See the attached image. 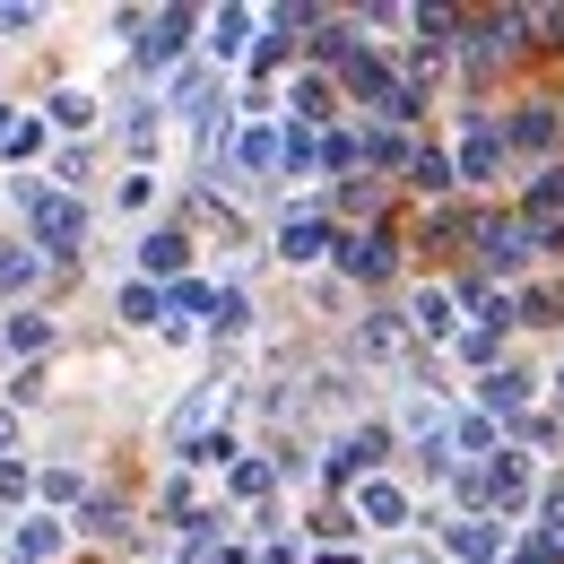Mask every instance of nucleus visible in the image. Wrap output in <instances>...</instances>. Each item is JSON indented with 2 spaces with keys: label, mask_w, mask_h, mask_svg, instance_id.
I'll use <instances>...</instances> for the list:
<instances>
[{
  "label": "nucleus",
  "mask_w": 564,
  "mask_h": 564,
  "mask_svg": "<svg viewBox=\"0 0 564 564\" xmlns=\"http://www.w3.org/2000/svg\"><path fill=\"white\" fill-rule=\"evenodd\" d=\"M400 564H417V556H400Z\"/></svg>",
  "instance_id": "36"
},
{
  "label": "nucleus",
  "mask_w": 564,
  "mask_h": 564,
  "mask_svg": "<svg viewBox=\"0 0 564 564\" xmlns=\"http://www.w3.org/2000/svg\"><path fill=\"white\" fill-rule=\"evenodd\" d=\"M373 452H391V434H373V425H365V434H348V443L330 452V478H356V469H365Z\"/></svg>",
  "instance_id": "17"
},
{
  "label": "nucleus",
  "mask_w": 564,
  "mask_h": 564,
  "mask_svg": "<svg viewBox=\"0 0 564 564\" xmlns=\"http://www.w3.org/2000/svg\"><path fill=\"white\" fill-rule=\"evenodd\" d=\"M539 530H547V539H564V487H547V503H539Z\"/></svg>",
  "instance_id": "32"
},
{
  "label": "nucleus",
  "mask_w": 564,
  "mask_h": 564,
  "mask_svg": "<svg viewBox=\"0 0 564 564\" xmlns=\"http://www.w3.org/2000/svg\"><path fill=\"white\" fill-rule=\"evenodd\" d=\"M0 339H9L18 356H35L44 339H53V322H44V313H9V330H0Z\"/></svg>",
  "instance_id": "19"
},
{
  "label": "nucleus",
  "mask_w": 564,
  "mask_h": 564,
  "mask_svg": "<svg viewBox=\"0 0 564 564\" xmlns=\"http://www.w3.org/2000/svg\"><path fill=\"white\" fill-rule=\"evenodd\" d=\"M183 261H192L183 235H140V270L148 279H183Z\"/></svg>",
  "instance_id": "12"
},
{
  "label": "nucleus",
  "mask_w": 564,
  "mask_h": 564,
  "mask_svg": "<svg viewBox=\"0 0 564 564\" xmlns=\"http://www.w3.org/2000/svg\"><path fill=\"white\" fill-rule=\"evenodd\" d=\"M409 313H417V330H425V339H460V313H452V295H443V286H425Z\"/></svg>",
  "instance_id": "13"
},
{
  "label": "nucleus",
  "mask_w": 564,
  "mask_h": 564,
  "mask_svg": "<svg viewBox=\"0 0 564 564\" xmlns=\"http://www.w3.org/2000/svg\"><path fill=\"white\" fill-rule=\"evenodd\" d=\"M235 495H270V469L261 460H235Z\"/></svg>",
  "instance_id": "31"
},
{
  "label": "nucleus",
  "mask_w": 564,
  "mask_h": 564,
  "mask_svg": "<svg viewBox=\"0 0 564 564\" xmlns=\"http://www.w3.org/2000/svg\"><path fill=\"white\" fill-rule=\"evenodd\" d=\"M9 131H18V122H9V105H0V148H9Z\"/></svg>",
  "instance_id": "35"
},
{
  "label": "nucleus",
  "mask_w": 564,
  "mask_h": 564,
  "mask_svg": "<svg viewBox=\"0 0 564 564\" xmlns=\"http://www.w3.org/2000/svg\"><path fill=\"white\" fill-rule=\"evenodd\" d=\"M209 322H217V330H243V322H252V304H243V295H217Z\"/></svg>",
  "instance_id": "30"
},
{
  "label": "nucleus",
  "mask_w": 564,
  "mask_h": 564,
  "mask_svg": "<svg viewBox=\"0 0 564 564\" xmlns=\"http://www.w3.org/2000/svg\"><path fill=\"white\" fill-rule=\"evenodd\" d=\"M530 487H539V478H530V460H495V495H503V503H521Z\"/></svg>",
  "instance_id": "22"
},
{
  "label": "nucleus",
  "mask_w": 564,
  "mask_h": 564,
  "mask_svg": "<svg viewBox=\"0 0 564 564\" xmlns=\"http://www.w3.org/2000/svg\"><path fill=\"white\" fill-rule=\"evenodd\" d=\"M295 113L322 122V113H330V87H322V78H295Z\"/></svg>",
  "instance_id": "26"
},
{
  "label": "nucleus",
  "mask_w": 564,
  "mask_h": 564,
  "mask_svg": "<svg viewBox=\"0 0 564 564\" xmlns=\"http://www.w3.org/2000/svg\"><path fill=\"white\" fill-rule=\"evenodd\" d=\"M322 252H339V235H330V217L313 209V217H286L279 226V261H295V270H304V261H322Z\"/></svg>",
  "instance_id": "2"
},
{
  "label": "nucleus",
  "mask_w": 564,
  "mask_h": 564,
  "mask_svg": "<svg viewBox=\"0 0 564 564\" xmlns=\"http://www.w3.org/2000/svg\"><path fill=\"white\" fill-rule=\"evenodd\" d=\"M539 243H547V235H539L530 217H521V226H512V217H495V226H487V261H495V270H512V261H530Z\"/></svg>",
  "instance_id": "6"
},
{
  "label": "nucleus",
  "mask_w": 564,
  "mask_h": 564,
  "mask_svg": "<svg viewBox=\"0 0 564 564\" xmlns=\"http://www.w3.org/2000/svg\"><path fill=\"white\" fill-rule=\"evenodd\" d=\"M209 409H217V391H192V400H183V409H174V434H192V425L209 417Z\"/></svg>",
  "instance_id": "28"
},
{
  "label": "nucleus",
  "mask_w": 564,
  "mask_h": 564,
  "mask_svg": "<svg viewBox=\"0 0 564 564\" xmlns=\"http://www.w3.org/2000/svg\"><path fill=\"white\" fill-rule=\"evenodd\" d=\"M313 53L322 62H348V26H313Z\"/></svg>",
  "instance_id": "29"
},
{
  "label": "nucleus",
  "mask_w": 564,
  "mask_h": 564,
  "mask_svg": "<svg viewBox=\"0 0 564 564\" xmlns=\"http://www.w3.org/2000/svg\"><path fill=\"white\" fill-rule=\"evenodd\" d=\"M18 200H26V226H35V252H78V235H87V209H78L70 192L18 183Z\"/></svg>",
  "instance_id": "1"
},
{
  "label": "nucleus",
  "mask_w": 564,
  "mask_h": 564,
  "mask_svg": "<svg viewBox=\"0 0 564 564\" xmlns=\"http://www.w3.org/2000/svg\"><path fill=\"white\" fill-rule=\"evenodd\" d=\"M252 26H261L252 9H217V18H209V44H217V53H226V62H235V53L252 44Z\"/></svg>",
  "instance_id": "16"
},
{
  "label": "nucleus",
  "mask_w": 564,
  "mask_h": 564,
  "mask_svg": "<svg viewBox=\"0 0 564 564\" xmlns=\"http://www.w3.org/2000/svg\"><path fill=\"white\" fill-rule=\"evenodd\" d=\"M512 409H530V373L495 365V373H487V417H512Z\"/></svg>",
  "instance_id": "15"
},
{
  "label": "nucleus",
  "mask_w": 564,
  "mask_h": 564,
  "mask_svg": "<svg viewBox=\"0 0 564 564\" xmlns=\"http://www.w3.org/2000/svg\"><path fill=\"white\" fill-rule=\"evenodd\" d=\"M9 443H18V417H9V409H0V452H9Z\"/></svg>",
  "instance_id": "34"
},
{
  "label": "nucleus",
  "mask_w": 564,
  "mask_h": 564,
  "mask_svg": "<svg viewBox=\"0 0 564 564\" xmlns=\"http://www.w3.org/2000/svg\"><path fill=\"white\" fill-rule=\"evenodd\" d=\"M183 44H192V9H156V18H148V35H140V62H148V70H165Z\"/></svg>",
  "instance_id": "4"
},
{
  "label": "nucleus",
  "mask_w": 564,
  "mask_h": 564,
  "mask_svg": "<svg viewBox=\"0 0 564 564\" xmlns=\"http://www.w3.org/2000/svg\"><path fill=\"white\" fill-rule=\"evenodd\" d=\"M443 539H452V556H460V564H503V521H487V512L452 521Z\"/></svg>",
  "instance_id": "3"
},
{
  "label": "nucleus",
  "mask_w": 564,
  "mask_h": 564,
  "mask_svg": "<svg viewBox=\"0 0 564 564\" xmlns=\"http://www.w3.org/2000/svg\"><path fill=\"white\" fill-rule=\"evenodd\" d=\"M35 495V469L26 460H0V503H26Z\"/></svg>",
  "instance_id": "25"
},
{
  "label": "nucleus",
  "mask_w": 564,
  "mask_h": 564,
  "mask_svg": "<svg viewBox=\"0 0 564 564\" xmlns=\"http://www.w3.org/2000/svg\"><path fill=\"white\" fill-rule=\"evenodd\" d=\"M530 209H539V217H564V165L530 174Z\"/></svg>",
  "instance_id": "20"
},
{
  "label": "nucleus",
  "mask_w": 564,
  "mask_h": 564,
  "mask_svg": "<svg viewBox=\"0 0 564 564\" xmlns=\"http://www.w3.org/2000/svg\"><path fill=\"white\" fill-rule=\"evenodd\" d=\"M78 521H87V530H96V539H122V503H113V495H96V503H87V512H78Z\"/></svg>",
  "instance_id": "24"
},
{
  "label": "nucleus",
  "mask_w": 564,
  "mask_h": 564,
  "mask_svg": "<svg viewBox=\"0 0 564 564\" xmlns=\"http://www.w3.org/2000/svg\"><path fill=\"white\" fill-rule=\"evenodd\" d=\"M53 122H62V131H87V122H96V96L62 87V96H53Z\"/></svg>",
  "instance_id": "21"
},
{
  "label": "nucleus",
  "mask_w": 564,
  "mask_h": 564,
  "mask_svg": "<svg viewBox=\"0 0 564 564\" xmlns=\"http://www.w3.org/2000/svg\"><path fill=\"white\" fill-rule=\"evenodd\" d=\"M460 174H469V183H495V174H503V140H495L487 122L460 131Z\"/></svg>",
  "instance_id": "8"
},
{
  "label": "nucleus",
  "mask_w": 564,
  "mask_h": 564,
  "mask_svg": "<svg viewBox=\"0 0 564 564\" xmlns=\"http://www.w3.org/2000/svg\"><path fill=\"white\" fill-rule=\"evenodd\" d=\"M270 165H286V140H279V131H261V122H252V131H235V174H270Z\"/></svg>",
  "instance_id": "9"
},
{
  "label": "nucleus",
  "mask_w": 564,
  "mask_h": 564,
  "mask_svg": "<svg viewBox=\"0 0 564 564\" xmlns=\"http://www.w3.org/2000/svg\"><path fill=\"white\" fill-rule=\"evenodd\" d=\"M503 140H512V148H547V140H556V113H547V105H530V113H512V122H503Z\"/></svg>",
  "instance_id": "18"
},
{
  "label": "nucleus",
  "mask_w": 564,
  "mask_h": 564,
  "mask_svg": "<svg viewBox=\"0 0 564 564\" xmlns=\"http://www.w3.org/2000/svg\"><path fill=\"white\" fill-rule=\"evenodd\" d=\"M0 35H35V9H18V0H0Z\"/></svg>",
  "instance_id": "33"
},
{
  "label": "nucleus",
  "mask_w": 564,
  "mask_h": 564,
  "mask_svg": "<svg viewBox=\"0 0 564 564\" xmlns=\"http://www.w3.org/2000/svg\"><path fill=\"white\" fill-rule=\"evenodd\" d=\"M391 261H400L391 235H339V270L348 279H391Z\"/></svg>",
  "instance_id": "5"
},
{
  "label": "nucleus",
  "mask_w": 564,
  "mask_h": 564,
  "mask_svg": "<svg viewBox=\"0 0 564 564\" xmlns=\"http://www.w3.org/2000/svg\"><path fill=\"white\" fill-rule=\"evenodd\" d=\"M44 279V252L35 243H0V295H18V286Z\"/></svg>",
  "instance_id": "14"
},
{
  "label": "nucleus",
  "mask_w": 564,
  "mask_h": 564,
  "mask_svg": "<svg viewBox=\"0 0 564 564\" xmlns=\"http://www.w3.org/2000/svg\"><path fill=\"white\" fill-rule=\"evenodd\" d=\"M443 443L460 452V469H478V460L495 452V417H452V425H443Z\"/></svg>",
  "instance_id": "11"
},
{
  "label": "nucleus",
  "mask_w": 564,
  "mask_h": 564,
  "mask_svg": "<svg viewBox=\"0 0 564 564\" xmlns=\"http://www.w3.org/2000/svg\"><path fill=\"white\" fill-rule=\"evenodd\" d=\"M183 452H192V460H200V469H217V460H235V443H226V434H192V443H183Z\"/></svg>",
  "instance_id": "27"
},
{
  "label": "nucleus",
  "mask_w": 564,
  "mask_h": 564,
  "mask_svg": "<svg viewBox=\"0 0 564 564\" xmlns=\"http://www.w3.org/2000/svg\"><path fill=\"white\" fill-rule=\"evenodd\" d=\"M356 512L382 521V530H400V521H409V495L391 487V478H365V487H356Z\"/></svg>",
  "instance_id": "10"
},
{
  "label": "nucleus",
  "mask_w": 564,
  "mask_h": 564,
  "mask_svg": "<svg viewBox=\"0 0 564 564\" xmlns=\"http://www.w3.org/2000/svg\"><path fill=\"white\" fill-rule=\"evenodd\" d=\"M156 313H165V295H156V286H122V322H156Z\"/></svg>",
  "instance_id": "23"
},
{
  "label": "nucleus",
  "mask_w": 564,
  "mask_h": 564,
  "mask_svg": "<svg viewBox=\"0 0 564 564\" xmlns=\"http://www.w3.org/2000/svg\"><path fill=\"white\" fill-rule=\"evenodd\" d=\"M62 547H70V530H62V521H44V512H35V521H18V539H9V556H18V564H53Z\"/></svg>",
  "instance_id": "7"
}]
</instances>
